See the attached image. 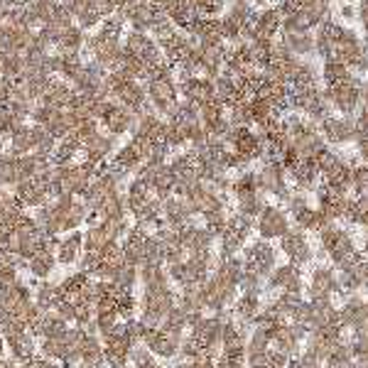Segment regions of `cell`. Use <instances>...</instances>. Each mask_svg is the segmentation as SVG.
Returning <instances> with one entry per match:
<instances>
[{
	"label": "cell",
	"instance_id": "cell-1",
	"mask_svg": "<svg viewBox=\"0 0 368 368\" xmlns=\"http://www.w3.org/2000/svg\"><path fill=\"white\" fill-rule=\"evenodd\" d=\"M361 88H364V81L359 74H354L349 81L339 84V86H324V96L331 103V108L339 110L341 115H356L361 106Z\"/></svg>",
	"mask_w": 368,
	"mask_h": 368
},
{
	"label": "cell",
	"instance_id": "cell-2",
	"mask_svg": "<svg viewBox=\"0 0 368 368\" xmlns=\"http://www.w3.org/2000/svg\"><path fill=\"white\" fill-rule=\"evenodd\" d=\"M258 187L263 194H270L280 202H287L292 194L290 184H287V170L282 167L280 160L263 162V167L258 170Z\"/></svg>",
	"mask_w": 368,
	"mask_h": 368
},
{
	"label": "cell",
	"instance_id": "cell-3",
	"mask_svg": "<svg viewBox=\"0 0 368 368\" xmlns=\"http://www.w3.org/2000/svg\"><path fill=\"white\" fill-rule=\"evenodd\" d=\"M277 260V251L270 241L265 238H258L251 241V243L243 246V263H246V270H255L260 277H268L275 268Z\"/></svg>",
	"mask_w": 368,
	"mask_h": 368
},
{
	"label": "cell",
	"instance_id": "cell-4",
	"mask_svg": "<svg viewBox=\"0 0 368 368\" xmlns=\"http://www.w3.org/2000/svg\"><path fill=\"white\" fill-rule=\"evenodd\" d=\"M145 88H147V98H150L152 108L167 118L170 110L175 108V103L180 101V88H177V79L170 76V79H150L145 81Z\"/></svg>",
	"mask_w": 368,
	"mask_h": 368
},
{
	"label": "cell",
	"instance_id": "cell-5",
	"mask_svg": "<svg viewBox=\"0 0 368 368\" xmlns=\"http://www.w3.org/2000/svg\"><path fill=\"white\" fill-rule=\"evenodd\" d=\"M255 231L258 236L265 241L282 238V236L290 231V217H287V212H282L280 207H275V204H268L260 212V217L255 219Z\"/></svg>",
	"mask_w": 368,
	"mask_h": 368
},
{
	"label": "cell",
	"instance_id": "cell-6",
	"mask_svg": "<svg viewBox=\"0 0 368 368\" xmlns=\"http://www.w3.org/2000/svg\"><path fill=\"white\" fill-rule=\"evenodd\" d=\"M280 251L290 258V263H294V265H299V268L314 260V248L307 241V231H302L299 226H294V229L290 226V231L282 236Z\"/></svg>",
	"mask_w": 368,
	"mask_h": 368
},
{
	"label": "cell",
	"instance_id": "cell-7",
	"mask_svg": "<svg viewBox=\"0 0 368 368\" xmlns=\"http://www.w3.org/2000/svg\"><path fill=\"white\" fill-rule=\"evenodd\" d=\"M319 133L331 145H349L356 138V120L354 115H329L319 123Z\"/></svg>",
	"mask_w": 368,
	"mask_h": 368
},
{
	"label": "cell",
	"instance_id": "cell-8",
	"mask_svg": "<svg viewBox=\"0 0 368 368\" xmlns=\"http://www.w3.org/2000/svg\"><path fill=\"white\" fill-rule=\"evenodd\" d=\"M309 299L314 297H334L339 294V275H336V268L331 265H314L312 275H309L307 285Z\"/></svg>",
	"mask_w": 368,
	"mask_h": 368
},
{
	"label": "cell",
	"instance_id": "cell-9",
	"mask_svg": "<svg viewBox=\"0 0 368 368\" xmlns=\"http://www.w3.org/2000/svg\"><path fill=\"white\" fill-rule=\"evenodd\" d=\"M115 147H118V138H115V135H110L108 130H106V133H103V130H98V133H93L91 138L84 143V160L106 162L108 157L115 152Z\"/></svg>",
	"mask_w": 368,
	"mask_h": 368
},
{
	"label": "cell",
	"instance_id": "cell-10",
	"mask_svg": "<svg viewBox=\"0 0 368 368\" xmlns=\"http://www.w3.org/2000/svg\"><path fill=\"white\" fill-rule=\"evenodd\" d=\"M162 219H165V224L170 226V229H182V226L192 224L194 212H192V207H189L187 199L172 194L170 199L162 202Z\"/></svg>",
	"mask_w": 368,
	"mask_h": 368
},
{
	"label": "cell",
	"instance_id": "cell-11",
	"mask_svg": "<svg viewBox=\"0 0 368 368\" xmlns=\"http://www.w3.org/2000/svg\"><path fill=\"white\" fill-rule=\"evenodd\" d=\"M287 175H290V180L294 182V189H297V192H304V194L314 192L319 180H322L317 160H312V157H302V162H299L294 170L287 172Z\"/></svg>",
	"mask_w": 368,
	"mask_h": 368
},
{
	"label": "cell",
	"instance_id": "cell-12",
	"mask_svg": "<svg viewBox=\"0 0 368 368\" xmlns=\"http://www.w3.org/2000/svg\"><path fill=\"white\" fill-rule=\"evenodd\" d=\"M135 123V113L130 108H125L123 103L115 101V106L108 110V115L101 120V125L108 130L110 135H115V138H120V135L130 133V128H133Z\"/></svg>",
	"mask_w": 368,
	"mask_h": 368
},
{
	"label": "cell",
	"instance_id": "cell-13",
	"mask_svg": "<svg viewBox=\"0 0 368 368\" xmlns=\"http://www.w3.org/2000/svg\"><path fill=\"white\" fill-rule=\"evenodd\" d=\"M74 86L69 81H57V79H52V84H50V88H47V93L45 96L40 98L37 103H45V106H50V108H57V110H67L71 106V98H74Z\"/></svg>",
	"mask_w": 368,
	"mask_h": 368
},
{
	"label": "cell",
	"instance_id": "cell-14",
	"mask_svg": "<svg viewBox=\"0 0 368 368\" xmlns=\"http://www.w3.org/2000/svg\"><path fill=\"white\" fill-rule=\"evenodd\" d=\"M13 194L25 209H37V207H42V204L50 202L45 187H40L35 180H23V182L13 184Z\"/></svg>",
	"mask_w": 368,
	"mask_h": 368
},
{
	"label": "cell",
	"instance_id": "cell-15",
	"mask_svg": "<svg viewBox=\"0 0 368 368\" xmlns=\"http://www.w3.org/2000/svg\"><path fill=\"white\" fill-rule=\"evenodd\" d=\"M84 253V234L81 231H69V234L64 236V238H59V243H57V263H62V265H71V263H76L79 258Z\"/></svg>",
	"mask_w": 368,
	"mask_h": 368
},
{
	"label": "cell",
	"instance_id": "cell-16",
	"mask_svg": "<svg viewBox=\"0 0 368 368\" xmlns=\"http://www.w3.org/2000/svg\"><path fill=\"white\" fill-rule=\"evenodd\" d=\"M263 302H260V294H253V292H241L238 297H236V302L231 304V312H234V317L238 319V322H246L253 327L258 312H260Z\"/></svg>",
	"mask_w": 368,
	"mask_h": 368
},
{
	"label": "cell",
	"instance_id": "cell-17",
	"mask_svg": "<svg viewBox=\"0 0 368 368\" xmlns=\"http://www.w3.org/2000/svg\"><path fill=\"white\" fill-rule=\"evenodd\" d=\"M319 76H322V71L314 67V62L309 59H299L297 67H294L290 81H287V86L294 88V91H302V88H312V86H319Z\"/></svg>",
	"mask_w": 368,
	"mask_h": 368
},
{
	"label": "cell",
	"instance_id": "cell-18",
	"mask_svg": "<svg viewBox=\"0 0 368 368\" xmlns=\"http://www.w3.org/2000/svg\"><path fill=\"white\" fill-rule=\"evenodd\" d=\"M282 28V15L277 8H263L258 10L255 18V37H268V40H275V35Z\"/></svg>",
	"mask_w": 368,
	"mask_h": 368
},
{
	"label": "cell",
	"instance_id": "cell-19",
	"mask_svg": "<svg viewBox=\"0 0 368 368\" xmlns=\"http://www.w3.org/2000/svg\"><path fill=\"white\" fill-rule=\"evenodd\" d=\"M59 299H64V292L59 290V282L40 280L35 285V302L40 304L42 312H50L59 304Z\"/></svg>",
	"mask_w": 368,
	"mask_h": 368
},
{
	"label": "cell",
	"instance_id": "cell-20",
	"mask_svg": "<svg viewBox=\"0 0 368 368\" xmlns=\"http://www.w3.org/2000/svg\"><path fill=\"white\" fill-rule=\"evenodd\" d=\"M354 76V71H351L349 64H344V62H339L336 57H329V59H324V67H322V81L324 86H339V84L349 81V79Z\"/></svg>",
	"mask_w": 368,
	"mask_h": 368
},
{
	"label": "cell",
	"instance_id": "cell-21",
	"mask_svg": "<svg viewBox=\"0 0 368 368\" xmlns=\"http://www.w3.org/2000/svg\"><path fill=\"white\" fill-rule=\"evenodd\" d=\"M282 42L290 47V52L299 59H307L314 54V35L309 33H282Z\"/></svg>",
	"mask_w": 368,
	"mask_h": 368
},
{
	"label": "cell",
	"instance_id": "cell-22",
	"mask_svg": "<svg viewBox=\"0 0 368 368\" xmlns=\"http://www.w3.org/2000/svg\"><path fill=\"white\" fill-rule=\"evenodd\" d=\"M302 275V268L294 265V263H285V265H275L272 272L265 277V287L268 290H285L287 282H292L294 277Z\"/></svg>",
	"mask_w": 368,
	"mask_h": 368
},
{
	"label": "cell",
	"instance_id": "cell-23",
	"mask_svg": "<svg viewBox=\"0 0 368 368\" xmlns=\"http://www.w3.org/2000/svg\"><path fill=\"white\" fill-rule=\"evenodd\" d=\"M35 150V138H33V125L23 123L18 130H13L8 138V152L10 155H28Z\"/></svg>",
	"mask_w": 368,
	"mask_h": 368
},
{
	"label": "cell",
	"instance_id": "cell-24",
	"mask_svg": "<svg viewBox=\"0 0 368 368\" xmlns=\"http://www.w3.org/2000/svg\"><path fill=\"white\" fill-rule=\"evenodd\" d=\"M8 346V351H10V359L15 361V364H25L28 359H33L35 356V349H37V344H35V336L30 334H23L20 339H15V341H10V344H5Z\"/></svg>",
	"mask_w": 368,
	"mask_h": 368
},
{
	"label": "cell",
	"instance_id": "cell-25",
	"mask_svg": "<svg viewBox=\"0 0 368 368\" xmlns=\"http://www.w3.org/2000/svg\"><path fill=\"white\" fill-rule=\"evenodd\" d=\"M110 241H113V238H110L108 231L103 229L101 219H98L96 224H88L86 234H84V251H96V253H101V251L106 248Z\"/></svg>",
	"mask_w": 368,
	"mask_h": 368
},
{
	"label": "cell",
	"instance_id": "cell-26",
	"mask_svg": "<svg viewBox=\"0 0 368 368\" xmlns=\"http://www.w3.org/2000/svg\"><path fill=\"white\" fill-rule=\"evenodd\" d=\"M354 349H351V341L349 339H341L334 344L331 349L329 359H327V366L331 368H354Z\"/></svg>",
	"mask_w": 368,
	"mask_h": 368
},
{
	"label": "cell",
	"instance_id": "cell-27",
	"mask_svg": "<svg viewBox=\"0 0 368 368\" xmlns=\"http://www.w3.org/2000/svg\"><path fill=\"white\" fill-rule=\"evenodd\" d=\"M84 42H86V30H81L79 25H71L62 33L59 42H57V52H81Z\"/></svg>",
	"mask_w": 368,
	"mask_h": 368
},
{
	"label": "cell",
	"instance_id": "cell-28",
	"mask_svg": "<svg viewBox=\"0 0 368 368\" xmlns=\"http://www.w3.org/2000/svg\"><path fill=\"white\" fill-rule=\"evenodd\" d=\"M57 268V255L54 253H37L33 260L28 263V272L37 280H47Z\"/></svg>",
	"mask_w": 368,
	"mask_h": 368
},
{
	"label": "cell",
	"instance_id": "cell-29",
	"mask_svg": "<svg viewBox=\"0 0 368 368\" xmlns=\"http://www.w3.org/2000/svg\"><path fill=\"white\" fill-rule=\"evenodd\" d=\"M265 207H268V202H265V194L263 192H253V194H246V197L236 199V212L246 214V217H251V219L260 217V212Z\"/></svg>",
	"mask_w": 368,
	"mask_h": 368
},
{
	"label": "cell",
	"instance_id": "cell-30",
	"mask_svg": "<svg viewBox=\"0 0 368 368\" xmlns=\"http://www.w3.org/2000/svg\"><path fill=\"white\" fill-rule=\"evenodd\" d=\"M253 192H260V187H258V172L243 170V172H238L236 180H231V194H234L236 199L246 197V194H253Z\"/></svg>",
	"mask_w": 368,
	"mask_h": 368
},
{
	"label": "cell",
	"instance_id": "cell-31",
	"mask_svg": "<svg viewBox=\"0 0 368 368\" xmlns=\"http://www.w3.org/2000/svg\"><path fill=\"white\" fill-rule=\"evenodd\" d=\"M40 324H42V336H50V339H64L67 329H69L67 327V322L54 312V309L42 314Z\"/></svg>",
	"mask_w": 368,
	"mask_h": 368
},
{
	"label": "cell",
	"instance_id": "cell-32",
	"mask_svg": "<svg viewBox=\"0 0 368 368\" xmlns=\"http://www.w3.org/2000/svg\"><path fill=\"white\" fill-rule=\"evenodd\" d=\"M140 282V272L135 265H128V263H123V265L118 268V272H115L113 277V285L118 292H133V287Z\"/></svg>",
	"mask_w": 368,
	"mask_h": 368
},
{
	"label": "cell",
	"instance_id": "cell-33",
	"mask_svg": "<svg viewBox=\"0 0 368 368\" xmlns=\"http://www.w3.org/2000/svg\"><path fill=\"white\" fill-rule=\"evenodd\" d=\"M33 138H35V150L33 152H40V155H54V147L59 140L45 128V125H37L33 123Z\"/></svg>",
	"mask_w": 368,
	"mask_h": 368
},
{
	"label": "cell",
	"instance_id": "cell-34",
	"mask_svg": "<svg viewBox=\"0 0 368 368\" xmlns=\"http://www.w3.org/2000/svg\"><path fill=\"white\" fill-rule=\"evenodd\" d=\"M25 71V57L23 52H13V50H5L3 54V69H0V76H8V79H20Z\"/></svg>",
	"mask_w": 368,
	"mask_h": 368
},
{
	"label": "cell",
	"instance_id": "cell-35",
	"mask_svg": "<svg viewBox=\"0 0 368 368\" xmlns=\"http://www.w3.org/2000/svg\"><path fill=\"white\" fill-rule=\"evenodd\" d=\"M160 327L170 331V334H184V329H187V309H184L182 304H175V307L165 314Z\"/></svg>",
	"mask_w": 368,
	"mask_h": 368
},
{
	"label": "cell",
	"instance_id": "cell-36",
	"mask_svg": "<svg viewBox=\"0 0 368 368\" xmlns=\"http://www.w3.org/2000/svg\"><path fill=\"white\" fill-rule=\"evenodd\" d=\"M28 8H30V13H33L37 25H47L52 18H54L59 3H57V0H30Z\"/></svg>",
	"mask_w": 368,
	"mask_h": 368
},
{
	"label": "cell",
	"instance_id": "cell-37",
	"mask_svg": "<svg viewBox=\"0 0 368 368\" xmlns=\"http://www.w3.org/2000/svg\"><path fill=\"white\" fill-rule=\"evenodd\" d=\"M165 143L172 147V150H180V147L189 145L187 138V125L177 123V120H167V128H165Z\"/></svg>",
	"mask_w": 368,
	"mask_h": 368
},
{
	"label": "cell",
	"instance_id": "cell-38",
	"mask_svg": "<svg viewBox=\"0 0 368 368\" xmlns=\"http://www.w3.org/2000/svg\"><path fill=\"white\" fill-rule=\"evenodd\" d=\"M272 339L268 336L265 329L253 327L248 334V341H246V354H260V351H270Z\"/></svg>",
	"mask_w": 368,
	"mask_h": 368
},
{
	"label": "cell",
	"instance_id": "cell-39",
	"mask_svg": "<svg viewBox=\"0 0 368 368\" xmlns=\"http://www.w3.org/2000/svg\"><path fill=\"white\" fill-rule=\"evenodd\" d=\"M67 349H69V346H67L64 339H50V336H42V341H40V354L47 356V359H52V361L64 359Z\"/></svg>",
	"mask_w": 368,
	"mask_h": 368
},
{
	"label": "cell",
	"instance_id": "cell-40",
	"mask_svg": "<svg viewBox=\"0 0 368 368\" xmlns=\"http://www.w3.org/2000/svg\"><path fill=\"white\" fill-rule=\"evenodd\" d=\"M299 302H302V294L280 292L275 299H272V307H275L285 319H292V314H294V309L299 307Z\"/></svg>",
	"mask_w": 368,
	"mask_h": 368
},
{
	"label": "cell",
	"instance_id": "cell-41",
	"mask_svg": "<svg viewBox=\"0 0 368 368\" xmlns=\"http://www.w3.org/2000/svg\"><path fill=\"white\" fill-rule=\"evenodd\" d=\"M91 280V275L88 272H84V270H76V272H71V275H67L64 280L59 282V290L64 292V297H74L79 290H81L86 282Z\"/></svg>",
	"mask_w": 368,
	"mask_h": 368
},
{
	"label": "cell",
	"instance_id": "cell-42",
	"mask_svg": "<svg viewBox=\"0 0 368 368\" xmlns=\"http://www.w3.org/2000/svg\"><path fill=\"white\" fill-rule=\"evenodd\" d=\"M115 309H118L120 319H130L140 309V302L133 297V292H118L115 294Z\"/></svg>",
	"mask_w": 368,
	"mask_h": 368
},
{
	"label": "cell",
	"instance_id": "cell-43",
	"mask_svg": "<svg viewBox=\"0 0 368 368\" xmlns=\"http://www.w3.org/2000/svg\"><path fill=\"white\" fill-rule=\"evenodd\" d=\"M204 226H207L209 231H212L214 236H219L226 231V226H229V212L226 209H217V212H207L204 214Z\"/></svg>",
	"mask_w": 368,
	"mask_h": 368
},
{
	"label": "cell",
	"instance_id": "cell-44",
	"mask_svg": "<svg viewBox=\"0 0 368 368\" xmlns=\"http://www.w3.org/2000/svg\"><path fill=\"white\" fill-rule=\"evenodd\" d=\"M15 260H18V255H13V253L0 258V287H5V285H10V282L18 280L20 270H18V265H15Z\"/></svg>",
	"mask_w": 368,
	"mask_h": 368
},
{
	"label": "cell",
	"instance_id": "cell-45",
	"mask_svg": "<svg viewBox=\"0 0 368 368\" xmlns=\"http://www.w3.org/2000/svg\"><path fill=\"white\" fill-rule=\"evenodd\" d=\"M238 290L263 294V290H265V277H260L255 270H246L243 277H241V282H238Z\"/></svg>",
	"mask_w": 368,
	"mask_h": 368
},
{
	"label": "cell",
	"instance_id": "cell-46",
	"mask_svg": "<svg viewBox=\"0 0 368 368\" xmlns=\"http://www.w3.org/2000/svg\"><path fill=\"white\" fill-rule=\"evenodd\" d=\"M351 192H356V197L368 192V165L366 162H356L354 170H351Z\"/></svg>",
	"mask_w": 368,
	"mask_h": 368
},
{
	"label": "cell",
	"instance_id": "cell-47",
	"mask_svg": "<svg viewBox=\"0 0 368 368\" xmlns=\"http://www.w3.org/2000/svg\"><path fill=\"white\" fill-rule=\"evenodd\" d=\"M15 184V155L0 152V187H13Z\"/></svg>",
	"mask_w": 368,
	"mask_h": 368
},
{
	"label": "cell",
	"instance_id": "cell-48",
	"mask_svg": "<svg viewBox=\"0 0 368 368\" xmlns=\"http://www.w3.org/2000/svg\"><path fill=\"white\" fill-rule=\"evenodd\" d=\"M74 20H76V25H79V28H81V30H86V33H88V30H93V28H98V25H101L103 15L98 13V10L93 8V5H88V8H84L81 13H79Z\"/></svg>",
	"mask_w": 368,
	"mask_h": 368
},
{
	"label": "cell",
	"instance_id": "cell-49",
	"mask_svg": "<svg viewBox=\"0 0 368 368\" xmlns=\"http://www.w3.org/2000/svg\"><path fill=\"white\" fill-rule=\"evenodd\" d=\"M202 351H204V341L199 339V336L189 334V336H184V339H182V346H180V356H182V359L192 361V359H197Z\"/></svg>",
	"mask_w": 368,
	"mask_h": 368
},
{
	"label": "cell",
	"instance_id": "cell-50",
	"mask_svg": "<svg viewBox=\"0 0 368 368\" xmlns=\"http://www.w3.org/2000/svg\"><path fill=\"white\" fill-rule=\"evenodd\" d=\"M45 128L50 130V133L54 135L57 140H62L64 135L71 133V130H69V123H67V113H64V110H57V113L52 115V120L45 125Z\"/></svg>",
	"mask_w": 368,
	"mask_h": 368
},
{
	"label": "cell",
	"instance_id": "cell-51",
	"mask_svg": "<svg viewBox=\"0 0 368 368\" xmlns=\"http://www.w3.org/2000/svg\"><path fill=\"white\" fill-rule=\"evenodd\" d=\"M23 123H25V120H20L18 115L13 113V110H8V108L0 110V138L8 140L10 133H13V130H18Z\"/></svg>",
	"mask_w": 368,
	"mask_h": 368
},
{
	"label": "cell",
	"instance_id": "cell-52",
	"mask_svg": "<svg viewBox=\"0 0 368 368\" xmlns=\"http://www.w3.org/2000/svg\"><path fill=\"white\" fill-rule=\"evenodd\" d=\"M76 309H79V304L74 302V297H64V299H59V304L54 307V312L59 314L67 324H74L76 322Z\"/></svg>",
	"mask_w": 368,
	"mask_h": 368
},
{
	"label": "cell",
	"instance_id": "cell-53",
	"mask_svg": "<svg viewBox=\"0 0 368 368\" xmlns=\"http://www.w3.org/2000/svg\"><path fill=\"white\" fill-rule=\"evenodd\" d=\"M98 263H101V253H96V251H84L81 258L76 260V265H79V270L93 275V270L98 268Z\"/></svg>",
	"mask_w": 368,
	"mask_h": 368
},
{
	"label": "cell",
	"instance_id": "cell-54",
	"mask_svg": "<svg viewBox=\"0 0 368 368\" xmlns=\"http://www.w3.org/2000/svg\"><path fill=\"white\" fill-rule=\"evenodd\" d=\"M54 113H57V108H50V106H45V103H35L33 113H30V120L37 123V125H47Z\"/></svg>",
	"mask_w": 368,
	"mask_h": 368
},
{
	"label": "cell",
	"instance_id": "cell-55",
	"mask_svg": "<svg viewBox=\"0 0 368 368\" xmlns=\"http://www.w3.org/2000/svg\"><path fill=\"white\" fill-rule=\"evenodd\" d=\"M285 204H287V212H290V217H297L302 209L309 207V199H307V194H304V192H292L290 199H287Z\"/></svg>",
	"mask_w": 368,
	"mask_h": 368
},
{
	"label": "cell",
	"instance_id": "cell-56",
	"mask_svg": "<svg viewBox=\"0 0 368 368\" xmlns=\"http://www.w3.org/2000/svg\"><path fill=\"white\" fill-rule=\"evenodd\" d=\"M265 368H290V359H287L285 354H280V351L270 349L268 351V366Z\"/></svg>",
	"mask_w": 368,
	"mask_h": 368
},
{
	"label": "cell",
	"instance_id": "cell-57",
	"mask_svg": "<svg viewBox=\"0 0 368 368\" xmlns=\"http://www.w3.org/2000/svg\"><path fill=\"white\" fill-rule=\"evenodd\" d=\"M304 5V0H280V3L275 5L277 10H280V15L285 18V15H292V13H299Z\"/></svg>",
	"mask_w": 368,
	"mask_h": 368
},
{
	"label": "cell",
	"instance_id": "cell-58",
	"mask_svg": "<svg viewBox=\"0 0 368 368\" xmlns=\"http://www.w3.org/2000/svg\"><path fill=\"white\" fill-rule=\"evenodd\" d=\"M339 18L344 20V23H354V20H356V5L341 3L339 5Z\"/></svg>",
	"mask_w": 368,
	"mask_h": 368
},
{
	"label": "cell",
	"instance_id": "cell-59",
	"mask_svg": "<svg viewBox=\"0 0 368 368\" xmlns=\"http://www.w3.org/2000/svg\"><path fill=\"white\" fill-rule=\"evenodd\" d=\"M356 18H359V23L364 25V30L368 33V0H361V3L356 5Z\"/></svg>",
	"mask_w": 368,
	"mask_h": 368
},
{
	"label": "cell",
	"instance_id": "cell-60",
	"mask_svg": "<svg viewBox=\"0 0 368 368\" xmlns=\"http://www.w3.org/2000/svg\"><path fill=\"white\" fill-rule=\"evenodd\" d=\"M10 3L8 0H0V23H5V20H8V15H10Z\"/></svg>",
	"mask_w": 368,
	"mask_h": 368
},
{
	"label": "cell",
	"instance_id": "cell-61",
	"mask_svg": "<svg viewBox=\"0 0 368 368\" xmlns=\"http://www.w3.org/2000/svg\"><path fill=\"white\" fill-rule=\"evenodd\" d=\"M170 368H194V366H192V361L184 359V361H180V364H175V366H170Z\"/></svg>",
	"mask_w": 368,
	"mask_h": 368
},
{
	"label": "cell",
	"instance_id": "cell-62",
	"mask_svg": "<svg viewBox=\"0 0 368 368\" xmlns=\"http://www.w3.org/2000/svg\"><path fill=\"white\" fill-rule=\"evenodd\" d=\"M319 368H331V366H319Z\"/></svg>",
	"mask_w": 368,
	"mask_h": 368
},
{
	"label": "cell",
	"instance_id": "cell-63",
	"mask_svg": "<svg viewBox=\"0 0 368 368\" xmlns=\"http://www.w3.org/2000/svg\"><path fill=\"white\" fill-rule=\"evenodd\" d=\"M226 3H234V0H226Z\"/></svg>",
	"mask_w": 368,
	"mask_h": 368
}]
</instances>
